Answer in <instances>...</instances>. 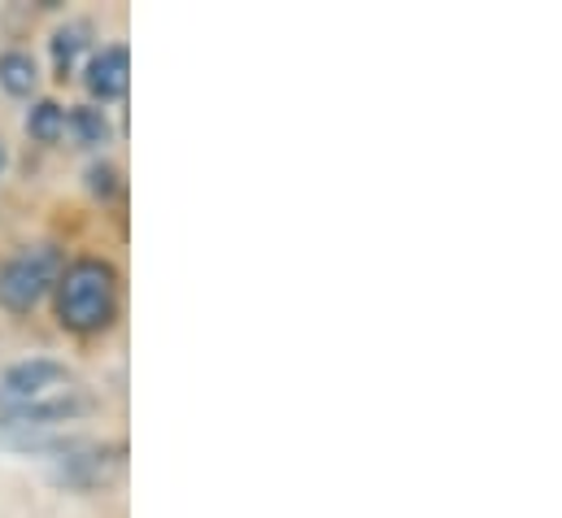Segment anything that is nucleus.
I'll return each mask as SVG.
<instances>
[{
    "label": "nucleus",
    "mask_w": 562,
    "mask_h": 518,
    "mask_svg": "<svg viewBox=\"0 0 562 518\" xmlns=\"http://www.w3.org/2000/svg\"><path fill=\"white\" fill-rule=\"evenodd\" d=\"M123 309V279L110 258L83 254L61 266L53 283V314L57 327L70 336H101L119 323Z\"/></svg>",
    "instance_id": "1"
},
{
    "label": "nucleus",
    "mask_w": 562,
    "mask_h": 518,
    "mask_svg": "<svg viewBox=\"0 0 562 518\" xmlns=\"http://www.w3.org/2000/svg\"><path fill=\"white\" fill-rule=\"evenodd\" d=\"M61 266H66V258L57 245H26L13 258H4L0 261V309L18 314V318L31 314L53 292Z\"/></svg>",
    "instance_id": "2"
},
{
    "label": "nucleus",
    "mask_w": 562,
    "mask_h": 518,
    "mask_svg": "<svg viewBox=\"0 0 562 518\" xmlns=\"http://www.w3.org/2000/svg\"><path fill=\"white\" fill-rule=\"evenodd\" d=\"M70 388H79V375L61 358H22V362L4 367V375H0V414L31 409V405L53 401Z\"/></svg>",
    "instance_id": "3"
},
{
    "label": "nucleus",
    "mask_w": 562,
    "mask_h": 518,
    "mask_svg": "<svg viewBox=\"0 0 562 518\" xmlns=\"http://www.w3.org/2000/svg\"><path fill=\"white\" fill-rule=\"evenodd\" d=\"M92 409H97V396L79 384V388L61 392V396H53V401H40V405H31V409L0 414V423L13 427L18 440H22V436H44V431H57V427H66V423H79V418H88Z\"/></svg>",
    "instance_id": "4"
},
{
    "label": "nucleus",
    "mask_w": 562,
    "mask_h": 518,
    "mask_svg": "<svg viewBox=\"0 0 562 518\" xmlns=\"http://www.w3.org/2000/svg\"><path fill=\"white\" fill-rule=\"evenodd\" d=\"M83 88L92 97V105H114L127 97L132 88V48L127 44H101L92 48V57L83 61Z\"/></svg>",
    "instance_id": "5"
},
{
    "label": "nucleus",
    "mask_w": 562,
    "mask_h": 518,
    "mask_svg": "<svg viewBox=\"0 0 562 518\" xmlns=\"http://www.w3.org/2000/svg\"><path fill=\"white\" fill-rule=\"evenodd\" d=\"M48 57H53V75L66 83L79 75V61L92 57V22L88 18H70L53 31L48 40Z\"/></svg>",
    "instance_id": "6"
},
{
    "label": "nucleus",
    "mask_w": 562,
    "mask_h": 518,
    "mask_svg": "<svg viewBox=\"0 0 562 518\" xmlns=\"http://www.w3.org/2000/svg\"><path fill=\"white\" fill-rule=\"evenodd\" d=\"M40 88V61L26 48H4L0 53V92L13 101H31Z\"/></svg>",
    "instance_id": "7"
},
{
    "label": "nucleus",
    "mask_w": 562,
    "mask_h": 518,
    "mask_svg": "<svg viewBox=\"0 0 562 518\" xmlns=\"http://www.w3.org/2000/svg\"><path fill=\"white\" fill-rule=\"evenodd\" d=\"M66 131L75 135V144H83V148H105L110 139H114V123H110V114L101 110V105H70L66 110Z\"/></svg>",
    "instance_id": "8"
},
{
    "label": "nucleus",
    "mask_w": 562,
    "mask_h": 518,
    "mask_svg": "<svg viewBox=\"0 0 562 518\" xmlns=\"http://www.w3.org/2000/svg\"><path fill=\"white\" fill-rule=\"evenodd\" d=\"M22 127H26V135H31L35 144H57V139L66 135V105L53 101V97H40V101H31Z\"/></svg>",
    "instance_id": "9"
},
{
    "label": "nucleus",
    "mask_w": 562,
    "mask_h": 518,
    "mask_svg": "<svg viewBox=\"0 0 562 518\" xmlns=\"http://www.w3.org/2000/svg\"><path fill=\"white\" fill-rule=\"evenodd\" d=\"M119 188H123V174H119L114 161H92V166H88V192H92L97 201H114Z\"/></svg>",
    "instance_id": "10"
},
{
    "label": "nucleus",
    "mask_w": 562,
    "mask_h": 518,
    "mask_svg": "<svg viewBox=\"0 0 562 518\" xmlns=\"http://www.w3.org/2000/svg\"><path fill=\"white\" fill-rule=\"evenodd\" d=\"M4 170H9V144L0 139V179H4Z\"/></svg>",
    "instance_id": "11"
}]
</instances>
